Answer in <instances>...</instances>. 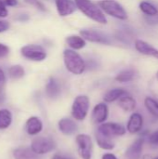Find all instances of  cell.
<instances>
[{
    "label": "cell",
    "mask_w": 158,
    "mask_h": 159,
    "mask_svg": "<svg viewBox=\"0 0 158 159\" xmlns=\"http://www.w3.org/2000/svg\"><path fill=\"white\" fill-rule=\"evenodd\" d=\"M74 3L76 7L89 19L102 24L107 23V19L102 10L90 0H74Z\"/></svg>",
    "instance_id": "1"
},
{
    "label": "cell",
    "mask_w": 158,
    "mask_h": 159,
    "mask_svg": "<svg viewBox=\"0 0 158 159\" xmlns=\"http://www.w3.org/2000/svg\"><path fill=\"white\" fill-rule=\"evenodd\" d=\"M64 64L66 69L74 75H81L86 70V62L82 57L73 49H66L63 52Z\"/></svg>",
    "instance_id": "2"
},
{
    "label": "cell",
    "mask_w": 158,
    "mask_h": 159,
    "mask_svg": "<svg viewBox=\"0 0 158 159\" xmlns=\"http://www.w3.org/2000/svg\"><path fill=\"white\" fill-rule=\"evenodd\" d=\"M98 5L103 12L114 18L123 20L128 19L126 9L115 0H102L98 3Z\"/></svg>",
    "instance_id": "3"
},
{
    "label": "cell",
    "mask_w": 158,
    "mask_h": 159,
    "mask_svg": "<svg viewBox=\"0 0 158 159\" xmlns=\"http://www.w3.org/2000/svg\"><path fill=\"white\" fill-rule=\"evenodd\" d=\"M89 109V99L85 95L77 96L72 106V116L79 121H82L88 116Z\"/></svg>",
    "instance_id": "4"
},
{
    "label": "cell",
    "mask_w": 158,
    "mask_h": 159,
    "mask_svg": "<svg viewBox=\"0 0 158 159\" xmlns=\"http://www.w3.org/2000/svg\"><path fill=\"white\" fill-rule=\"evenodd\" d=\"M56 147L54 140L48 137H37L33 140L31 149L36 155H45L53 151Z\"/></svg>",
    "instance_id": "5"
},
{
    "label": "cell",
    "mask_w": 158,
    "mask_h": 159,
    "mask_svg": "<svg viewBox=\"0 0 158 159\" xmlns=\"http://www.w3.org/2000/svg\"><path fill=\"white\" fill-rule=\"evenodd\" d=\"M20 51L24 58L34 61H42L47 57L45 49L38 45H26L21 48Z\"/></svg>",
    "instance_id": "6"
},
{
    "label": "cell",
    "mask_w": 158,
    "mask_h": 159,
    "mask_svg": "<svg viewBox=\"0 0 158 159\" xmlns=\"http://www.w3.org/2000/svg\"><path fill=\"white\" fill-rule=\"evenodd\" d=\"M98 132L102 135L113 139L115 137L123 136L126 133V129L117 123H102L98 128Z\"/></svg>",
    "instance_id": "7"
},
{
    "label": "cell",
    "mask_w": 158,
    "mask_h": 159,
    "mask_svg": "<svg viewBox=\"0 0 158 159\" xmlns=\"http://www.w3.org/2000/svg\"><path fill=\"white\" fill-rule=\"evenodd\" d=\"M76 143L80 157L83 159H91L93 148L91 138L86 134H79L76 136Z\"/></svg>",
    "instance_id": "8"
},
{
    "label": "cell",
    "mask_w": 158,
    "mask_h": 159,
    "mask_svg": "<svg viewBox=\"0 0 158 159\" xmlns=\"http://www.w3.org/2000/svg\"><path fill=\"white\" fill-rule=\"evenodd\" d=\"M81 37L85 40L93 42V43H100L104 45L111 44L110 37L102 32L96 31V30H83L80 32Z\"/></svg>",
    "instance_id": "9"
},
{
    "label": "cell",
    "mask_w": 158,
    "mask_h": 159,
    "mask_svg": "<svg viewBox=\"0 0 158 159\" xmlns=\"http://www.w3.org/2000/svg\"><path fill=\"white\" fill-rule=\"evenodd\" d=\"M145 143L144 137H140L133 142V143L127 149L126 151V158L127 159H140L142 148Z\"/></svg>",
    "instance_id": "10"
},
{
    "label": "cell",
    "mask_w": 158,
    "mask_h": 159,
    "mask_svg": "<svg viewBox=\"0 0 158 159\" xmlns=\"http://www.w3.org/2000/svg\"><path fill=\"white\" fill-rule=\"evenodd\" d=\"M58 13L61 17L69 16L76 9V5L73 0H55Z\"/></svg>",
    "instance_id": "11"
},
{
    "label": "cell",
    "mask_w": 158,
    "mask_h": 159,
    "mask_svg": "<svg viewBox=\"0 0 158 159\" xmlns=\"http://www.w3.org/2000/svg\"><path fill=\"white\" fill-rule=\"evenodd\" d=\"M109 110L105 103H99L97 104L91 114V119L96 124H102L105 122V120L108 117Z\"/></svg>",
    "instance_id": "12"
},
{
    "label": "cell",
    "mask_w": 158,
    "mask_h": 159,
    "mask_svg": "<svg viewBox=\"0 0 158 159\" xmlns=\"http://www.w3.org/2000/svg\"><path fill=\"white\" fill-rule=\"evenodd\" d=\"M143 126V117L141 114L139 113H134L130 116L128 125H127V129L129 133L131 134H136L139 133Z\"/></svg>",
    "instance_id": "13"
},
{
    "label": "cell",
    "mask_w": 158,
    "mask_h": 159,
    "mask_svg": "<svg viewBox=\"0 0 158 159\" xmlns=\"http://www.w3.org/2000/svg\"><path fill=\"white\" fill-rule=\"evenodd\" d=\"M135 48H136L137 51H139L140 53H142L143 55L155 57V58L158 59V49H156V48H154L152 45H150L149 43H147L145 41L137 39L135 41Z\"/></svg>",
    "instance_id": "14"
},
{
    "label": "cell",
    "mask_w": 158,
    "mask_h": 159,
    "mask_svg": "<svg viewBox=\"0 0 158 159\" xmlns=\"http://www.w3.org/2000/svg\"><path fill=\"white\" fill-rule=\"evenodd\" d=\"M59 129L64 135H72L78 130L77 124L70 118H62L58 123Z\"/></svg>",
    "instance_id": "15"
},
{
    "label": "cell",
    "mask_w": 158,
    "mask_h": 159,
    "mask_svg": "<svg viewBox=\"0 0 158 159\" xmlns=\"http://www.w3.org/2000/svg\"><path fill=\"white\" fill-rule=\"evenodd\" d=\"M42 129H43L42 121L36 116H32L26 121L25 129L29 135H36L42 130Z\"/></svg>",
    "instance_id": "16"
},
{
    "label": "cell",
    "mask_w": 158,
    "mask_h": 159,
    "mask_svg": "<svg viewBox=\"0 0 158 159\" xmlns=\"http://www.w3.org/2000/svg\"><path fill=\"white\" fill-rule=\"evenodd\" d=\"M46 93L51 99H55L60 95L61 87H60L58 81L55 78L50 77L48 79V81L47 83V86H46Z\"/></svg>",
    "instance_id": "17"
},
{
    "label": "cell",
    "mask_w": 158,
    "mask_h": 159,
    "mask_svg": "<svg viewBox=\"0 0 158 159\" xmlns=\"http://www.w3.org/2000/svg\"><path fill=\"white\" fill-rule=\"evenodd\" d=\"M13 157L15 159H39L38 156L32 149L26 147L15 149L13 151Z\"/></svg>",
    "instance_id": "18"
},
{
    "label": "cell",
    "mask_w": 158,
    "mask_h": 159,
    "mask_svg": "<svg viewBox=\"0 0 158 159\" xmlns=\"http://www.w3.org/2000/svg\"><path fill=\"white\" fill-rule=\"evenodd\" d=\"M118 105L126 112H131L136 108V101L133 97L129 95L122 96L118 101Z\"/></svg>",
    "instance_id": "19"
},
{
    "label": "cell",
    "mask_w": 158,
    "mask_h": 159,
    "mask_svg": "<svg viewBox=\"0 0 158 159\" xmlns=\"http://www.w3.org/2000/svg\"><path fill=\"white\" fill-rule=\"evenodd\" d=\"M96 141H97L99 147H101L102 149H104V150H113L115 146V143L112 141V139L102 135L98 131L96 132Z\"/></svg>",
    "instance_id": "20"
},
{
    "label": "cell",
    "mask_w": 158,
    "mask_h": 159,
    "mask_svg": "<svg viewBox=\"0 0 158 159\" xmlns=\"http://www.w3.org/2000/svg\"><path fill=\"white\" fill-rule=\"evenodd\" d=\"M126 94H127V91L124 90L123 89H114L105 93L103 100L106 102H113L119 100L122 96Z\"/></svg>",
    "instance_id": "21"
},
{
    "label": "cell",
    "mask_w": 158,
    "mask_h": 159,
    "mask_svg": "<svg viewBox=\"0 0 158 159\" xmlns=\"http://www.w3.org/2000/svg\"><path fill=\"white\" fill-rule=\"evenodd\" d=\"M67 44L74 49H81L86 46V41L84 38L78 35H70L66 38Z\"/></svg>",
    "instance_id": "22"
},
{
    "label": "cell",
    "mask_w": 158,
    "mask_h": 159,
    "mask_svg": "<svg viewBox=\"0 0 158 159\" xmlns=\"http://www.w3.org/2000/svg\"><path fill=\"white\" fill-rule=\"evenodd\" d=\"M12 122V115L7 109L0 110V129H7Z\"/></svg>",
    "instance_id": "23"
},
{
    "label": "cell",
    "mask_w": 158,
    "mask_h": 159,
    "mask_svg": "<svg viewBox=\"0 0 158 159\" xmlns=\"http://www.w3.org/2000/svg\"><path fill=\"white\" fill-rule=\"evenodd\" d=\"M144 105L149 113L158 118V102L151 97H146L144 100Z\"/></svg>",
    "instance_id": "24"
},
{
    "label": "cell",
    "mask_w": 158,
    "mask_h": 159,
    "mask_svg": "<svg viewBox=\"0 0 158 159\" xmlns=\"http://www.w3.org/2000/svg\"><path fill=\"white\" fill-rule=\"evenodd\" d=\"M135 75H136L135 71H133V70H124V71L120 72L115 76V80L118 81V82H121V83L129 82V81L134 79Z\"/></svg>",
    "instance_id": "25"
},
{
    "label": "cell",
    "mask_w": 158,
    "mask_h": 159,
    "mask_svg": "<svg viewBox=\"0 0 158 159\" xmlns=\"http://www.w3.org/2000/svg\"><path fill=\"white\" fill-rule=\"evenodd\" d=\"M140 8L146 16H155L158 14L157 8L154 5H152L150 2H147V1L141 2Z\"/></svg>",
    "instance_id": "26"
},
{
    "label": "cell",
    "mask_w": 158,
    "mask_h": 159,
    "mask_svg": "<svg viewBox=\"0 0 158 159\" xmlns=\"http://www.w3.org/2000/svg\"><path fill=\"white\" fill-rule=\"evenodd\" d=\"M25 74V71L22 66L20 65H13L8 69V75L13 79L21 78Z\"/></svg>",
    "instance_id": "27"
},
{
    "label": "cell",
    "mask_w": 158,
    "mask_h": 159,
    "mask_svg": "<svg viewBox=\"0 0 158 159\" xmlns=\"http://www.w3.org/2000/svg\"><path fill=\"white\" fill-rule=\"evenodd\" d=\"M149 143L153 145H158V129L149 136Z\"/></svg>",
    "instance_id": "28"
},
{
    "label": "cell",
    "mask_w": 158,
    "mask_h": 159,
    "mask_svg": "<svg viewBox=\"0 0 158 159\" xmlns=\"http://www.w3.org/2000/svg\"><path fill=\"white\" fill-rule=\"evenodd\" d=\"M25 2H27V3H29V4H31V5H34V6H35L37 8H39V9H41V10H46V8H45V6L40 2V1H38V0H25Z\"/></svg>",
    "instance_id": "29"
},
{
    "label": "cell",
    "mask_w": 158,
    "mask_h": 159,
    "mask_svg": "<svg viewBox=\"0 0 158 159\" xmlns=\"http://www.w3.org/2000/svg\"><path fill=\"white\" fill-rule=\"evenodd\" d=\"M9 53V48L4 44H0V59L6 57Z\"/></svg>",
    "instance_id": "30"
},
{
    "label": "cell",
    "mask_w": 158,
    "mask_h": 159,
    "mask_svg": "<svg viewBox=\"0 0 158 159\" xmlns=\"http://www.w3.org/2000/svg\"><path fill=\"white\" fill-rule=\"evenodd\" d=\"M0 4L5 7H15L18 5V0H0Z\"/></svg>",
    "instance_id": "31"
},
{
    "label": "cell",
    "mask_w": 158,
    "mask_h": 159,
    "mask_svg": "<svg viewBox=\"0 0 158 159\" xmlns=\"http://www.w3.org/2000/svg\"><path fill=\"white\" fill-rule=\"evenodd\" d=\"M145 20L150 24H156V23H158V14L155 15V16H147L145 18Z\"/></svg>",
    "instance_id": "32"
},
{
    "label": "cell",
    "mask_w": 158,
    "mask_h": 159,
    "mask_svg": "<svg viewBox=\"0 0 158 159\" xmlns=\"http://www.w3.org/2000/svg\"><path fill=\"white\" fill-rule=\"evenodd\" d=\"M9 28V23L7 20H0V33H4Z\"/></svg>",
    "instance_id": "33"
},
{
    "label": "cell",
    "mask_w": 158,
    "mask_h": 159,
    "mask_svg": "<svg viewBox=\"0 0 158 159\" xmlns=\"http://www.w3.org/2000/svg\"><path fill=\"white\" fill-rule=\"evenodd\" d=\"M8 14L7 9L5 6H3L2 4H0V18H5L7 17Z\"/></svg>",
    "instance_id": "34"
},
{
    "label": "cell",
    "mask_w": 158,
    "mask_h": 159,
    "mask_svg": "<svg viewBox=\"0 0 158 159\" xmlns=\"http://www.w3.org/2000/svg\"><path fill=\"white\" fill-rule=\"evenodd\" d=\"M5 81H6V77H5V74L4 72L2 71V69L0 68V89L3 87V85L5 84Z\"/></svg>",
    "instance_id": "35"
},
{
    "label": "cell",
    "mask_w": 158,
    "mask_h": 159,
    "mask_svg": "<svg viewBox=\"0 0 158 159\" xmlns=\"http://www.w3.org/2000/svg\"><path fill=\"white\" fill-rule=\"evenodd\" d=\"M102 159H118L115 155L113 154H104L102 156Z\"/></svg>",
    "instance_id": "36"
},
{
    "label": "cell",
    "mask_w": 158,
    "mask_h": 159,
    "mask_svg": "<svg viewBox=\"0 0 158 159\" xmlns=\"http://www.w3.org/2000/svg\"><path fill=\"white\" fill-rule=\"evenodd\" d=\"M52 159H72V158H70V157H63V156L56 155V156H54V157H53V158Z\"/></svg>",
    "instance_id": "37"
},
{
    "label": "cell",
    "mask_w": 158,
    "mask_h": 159,
    "mask_svg": "<svg viewBox=\"0 0 158 159\" xmlns=\"http://www.w3.org/2000/svg\"><path fill=\"white\" fill-rule=\"evenodd\" d=\"M4 100H5V94H4V92L1 90V89H0V103H2V102H4Z\"/></svg>",
    "instance_id": "38"
},
{
    "label": "cell",
    "mask_w": 158,
    "mask_h": 159,
    "mask_svg": "<svg viewBox=\"0 0 158 159\" xmlns=\"http://www.w3.org/2000/svg\"><path fill=\"white\" fill-rule=\"evenodd\" d=\"M156 79H157V80H158V72H157V73H156Z\"/></svg>",
    "instance_id": "39"
},
{
    "label": "cell",
    "mask_w": 158,
    "mask_h": 159,
    "mask_svg": "<svg viewBox=\"0 0 158 159\" xmlns=\"http://www.w3.org/2000/svg\"><path fill=\"white\" fill-rule=\"evenodd\" d=\"M152 159H158V157H155V158H152Z\"/></svg>",
    "instance_id": "40"
}]
</instances>
